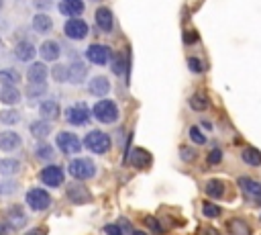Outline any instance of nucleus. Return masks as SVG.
Here are the masks:
<instances>
[{
    "instance_id": "nucleus-29",
    "label": "nucleus",
    "mask_w": 261,
    "mask_h": 235,
    "mask_svg": "<svg viewBox=\"0 0 261 235\" xmlns=\"http://www.w3.org/2000/svg\"><path fill=\"white\" fill-rule=\"evenodd\" d=\"M224 190H226V186H224V182L218 180V178L208 180L206 186H204V192H206L210 198H222V196H224Z\"/></svg>"
},
{
    "instance_id": "nucleus-43",
    "label": "nucleus",
    "mask_w": 261,
    "mask_h": 235,
    "mask_svg": "<svg viewBox=\"0 0 261 235\" xmlns=\"http://www.w3.org/2000/svg\"><path fill=\"white\" fill-rule=\"evenodd\" d=\"M104 233H106V235H124L118 223H108V225H104Z\"/></svg>"
},
{
    "instance_id": "nucleus-25",
    "label": "nucleus",
    "mask_w": 261,
    "mask_h": 235,
    "mask_svg": "<svg viewBox=\"0 0 261 235\" xmlns=\"http://www.w3.org/2000/svg\"><path fill=\"white\" fill-rule=\"evenodd\" d=\"M128 163H130L133 168L143 170V168H147V166L151 163V153H149L147 149H143V147H135V149H130V153H128Z\"/></svg>"
},
{
    "instance_id": "nucleus-23",
    "label": "nucleus",
    "mask_w": 261,
    "mask_h": 235,
    "mask_svg": "<svg viewBox=\"0 0 261 235\" xmlns=\"http://www.w3.org/2000/svg\"><path fill=\"white\" fill-rule=\"evenodd\" d=\"M20 98H22V92H20L16 86H12V84H2V88H0V102H2V104L14 106V104L20 102Z\"/></svg>"
},
{
    "instance_id": "nucleus-34",
    "label": "nucleus",
    "mask_w": 261,
    "mask_h": 235,
    "mask_svg": "<svg viewBox=\"0 0 261 235\" xmlns=\"http://www.w3.org/2000/svg\"><path fill=\"white\" fill-rule=\"evenodd\" d=\"M18 190V182L14 178H2L0 180V196H12Z\"/></svg>"
},
{
    "instance_id": "nucleus-47",
    "label": "nucleus",
    "mask_w": 261,
    "mask_h": 235,
    "mask_svg": "<svg viewBox=\"0 0 261 235\" xmlns=\"http://www.w3.org/2000/svg\"><path fill=\"white\" fill-rule=\"evenodd\" d=\"M200 125H202V129H206V131H212V129H214V125H212V123H208V121H202Z\"/></svg>"
},
{
    "instance_id": "nucleus-33",
    "label": "nucleus",
    "mask_w": 261,
    "mask_h": 235,
    "mask_svg": "<svg viewBox=\"0 0 261 235\" xmlns=\"http://www.w3.org/2000/svg\"><path fill=\"white\" fill-rule=\"evenodd\" d=\"M228 231H230V235H251V227L243 219H230L228 221Z\"/></svg>"
},
{
    "instance_id": "nucleus-19",
    "label": "nucleus",
    "mask_w": 261,
    "mask_h": 235,
    "mask_svg": "<svg viewBox=\"0 0 261 235\" xmlns=\"http://www.w3.org/2000/svg\"><path fill=\"white\" fill-rule=\"evenodd\" d=\"M237 184H239V188L243 190L245 196H249V198H253V200H259V198H261V182H257V180H253V178L241 176V178L237 180Z\"/></svg>"
},
{
    "instance_id": "nucleus-32",
    "label": "nucleus",
    "mask_w": 261,
    "mask_h": 235,
    "mask_svg": "<svg viewBox=\"0 0 261 235\" xmlns=\"http://www.w3.org/2000/svg\"><path fill=\"white\" fill-rule=\"evenodd\" d=\"M18 121H20V112L16 108H4V110H0V125L12 127V125H18Z\"/></svg>"
},
{
    "instance_id": "nucleus-6",
    "label": "nucleus",
    "mask_w": 261,
    "mask_h": 235,
    "mask_svg": "<svg viewBox=\"0 0 261 235\" xmlns=\"http://www.w3.org/2000/svg\"><path fill=\"white\" fill-rule=\"evenodd\" d=\"M39 180L49 188H59L65 182V170L57 163H47L39 172Z\"/></svg>"
},
{
    "instance_id": "nucleus-45",
    "label": "nucleus",
    "mask_w": 261,
    "mask_h": 235,
    "mask_svg": "<svg viewBox=\"0 0 261 235\" xmlns=\"http://www.w3.org/2000/svg\"><path fill=\"white\" fill-rule=\"evenodd\" d=\"M184 41H186V45H194V43H198V35L196 33H184Z\"/></svg>"
},
{
    "instance_id": "nucleus-40",
    "label": "nucleus",
    "mask_w": 261,
    "mask_h": 235,
    "mask_svg": "<svg viewBox=\"0 0 261 235\" xmlns=\"http://www.w3.org/2000/svg\"><path fill=\"white\" fill-rule=\"evenodd\" d=\"M18 80H20V76H18V72H14V69H6V72L2 74V84H12V86H16Z\"/></svg>"
},
{
    "instance_id": "nucleus-36",
    "label": "nucleus",
    "mask_w": 261,
    "mask_h": 235,
    "mask_svg": "<svg viewBox=\"0 0 261 235\" xmlns=\"http://www.w3.org/2000/svg\"><path fill=\"white\" fill-rule=\"evenodd\" d=\"M51 78L57 84H65L67 82V65L65 63H55L53 69H51Z\"/></svg>"
},
{
    "instance_id": "nucleus-20",
    "label": "nucleus",
    "mask_w": 261,
    "mask_h": 235,
    "mask_svg": "<svg viewBox=\"0 0 261 235\" xmlns=\"http://www.w3.org/2000/svg\"><path fill=\"white\" fill-rule=\"evenodd\" d=\"M86 76H88V65H86L84 61L75 59V61H71V63L67 65V82H71V84H82V82L86 80Z\"/></svg>"
},
{
    "instance_id": "nucleus-18",
    "label": "nucleus",
    "mask_w": 261,
    "mask_h": 235,
    "mask_svg": "<svg viewBox=\"0 0 261 235\" xmlns=\"http://www.w3.org/2000/svg\"><path fill=\"white\" fill-rule=\"evenodd\" d=\"M88 92L92 96H98V98H104L108 92H110V80L106 76H94L90 82H88Z\"/></svg>"
},
{
    "instance_id": "nucleus-22",
    "label": "nucleus",
    "mask_w": 261,
    "mask_h": 235,
    "mask_svg": "<svg viewBox=\"0 0 261 235\" xmlns=\"http://www.w3.org/2000/svg\"><path fill=\"white\" fill-rule=\"evenodd\" d=\"M128 67H130V63H128V55H126V53H114V57L110 59V69H112V74L118 76V78H124V80H126V76H128Z\"/></svg>"
},
{
    "instance_id": "nucleus-44",
    "label": "nucleus",
    "mask_w": 261,
    "mask_h": 235,
    "mask_svg": "<svg viewBox=\"0 0 261 235\" xmlns=\"http://www.w3.org/2000/svg\"><path fill=\"white\" fill-rule=\"evenodd\" d=\"M145 223H147L155 233H161V231H163V227L159 225V221H157V219H153V217H147V221H145Z\"/></svg>"
},
{
    "instance_id": "nucleus-35",
    "label": "nucleus",
    "mask_w": 261,
    "mask_h": 235,
    "mask_svg": "<svg viewBox=\"0 0 261 235\" xmlns=\"http://www.w3.org/2000/svg\"><path fill=\"white\" fill-rule=\"evenodd\" d=\"M45 94H47V86H45V84H29V86L24 88V96L31 98V100L41 98V96H45Z\"/></svg>"
},
{
    "instance_id": "nucleus-15",
    "label": "nucleus",
    "mask_w": 261,
    "mask_h": 235,
    "mask_svg": "<svg viewBox=\"0 0 261 235\" xmlns=\"http://www.w3.org/2000/svg\"><path fill=\"white\" fill-rule=\"evenodd\" d=\"M49 76V69L43 61H33L27 69V82L29 84H45Z\"/></svg>"
},
{
    "instance_id": "nucleus-9",
    "label": "nucleus",
    "mask_w": 261,
    "mask_h": 235,
    "mask_svg": "<svg viewBox=\"0 0 261 235\" xmlns=\"http://www.w3.org/2000/svg\"><path fill=\"white\" fill-rule=\"evenodd\" d=\"M88 33H90V27L82 18H67L63 25V35L71 41H82L88 37Z\"/></svg>"
},
{
    "instance_id": "nucleus-51",
    "label": "nucleus",
    "mask_w": 261,
    "mask_h": 235,
    "mask_svg": "<svg viewBox=\"0 0 261 235\" xmlns=\"http://www.w3.org/2000/svg\"><path fill=\"white\" fill-rule=\"evenodd\" d=\"M0 47H2V37H0Z\"/></svg>"
},
{
    "instance_id": "nucleus-3",
    "label": "nucleus",
    "mask_w": 261,
    "mask_h": 235,
    "mask_svg": "<svg viewBox=\"0 0 261 235\" xmlns=\"http://www.w3.org/2000/svg\"><path fill=\"white\" fill-rule=\"evenodd\" d=\"M67 174L77 182L90 180L96 176V163L92 157H73L67 163Z\"/></svg>"
},
{
    "instance_id": "nucleus-24",
    "label": "nucleus",
    "mask_w": 261,
    "mask_h": 235,
    "mask_svg": "<svg viewBox=\"0 0 261 235\" xmlns=\"http://www.w3.org/2000/svg\"><path fill=\"white\" fill-rule=\"evenodd\" d=\"M51 123L49 121H43V119H35L31 125H29V133L37 139V141H45L49 135H51Z\"/></svg>"
},
{
    "instance_id": "nucleus-14",
    "label": "nucleus",
    "mask_w": 261,
    "mask_h": 235,
    "mask_svg": "<svg viewBox=\"0 0 261 235\" xmlns=\"http://www.w3.org/2000/svg\"><path fill=\"white\" fill-rule=\"evenodd\" d=\"M57 8L67 18H80V14H84V10H86V4H84V0H59Z\"/></svg>"
},
{
    "instance_id": "nucleus-1",
    "label": "nucleus",
    "mask_w": 261,
    "mask_h": 235,
    "mask_svg": "<svg viewBox=\"0 0 261 235\" xmlns=\"http://www.w3.org/2000/svg\"><path fill=\"white\" fill-rule=\"evenodd\" d=\"M82 145H84L88 151L96 153V155H104V153L110 151L112 139H110L108 133H104V131H100V129H92V131H88L86 137L82 139Z\"/></svg>"
},
{
    "instance_id": "nucleus-21",
    "label": "nucleus",
    "mask_w": 261,
    "mask_h": 235,
    "mask_svg": "<svg viewBox=\"0 0 261 235\" xmlns=\"http://www.w3.org/2000/svg\"><path fill=\"white\" fill-rule=\"evenodd\" d=\"M39 114H41V119L43 121H55L59 114H61V106H59V102L57 100H51V98H47V100H41V104H39Z\"/></svg>"
},
{
    "instance_id": "nucleus-17",
    "label": "nucleus",
    "mask_w": 261,
    "mask_h": 235,
    "mask_svg": "<svg viewBox=\"0 0 261 235\" xmlns=\"http://www.w3.org/2000/svg\"><path fill=\"white\" fill-rule=\"evenodd\" d=\"M35 55H37V49H35V45H33L31 41H18V43L14 45V57H16L18 61H22V63H33Z\"/></svg>"
},
{
    "instance_id": "nucleus-31",
    "label": "nucleus",
    "mask_w": 261,
    "mask_h": 235,
    "mask_svg": "<svg viewBox=\"0 0 261 235\" xmlns=\"http://www.w3.org/2000/svg\"><path fill=\"white\" fill-rule=\"evenodd\" d=\"M188 104H190V108L192 110H206L208 106H210V102H208V96L204 94V92H196V94H192L190 96V100H188Z\"/></svg>"
},
{
    "instance_id": "nucleus-49",
    "label": "nucleus",
    "mask_w": 261,
    "mask_h": 235,
    "mask_svg": "<svg viewBox=\"0 0 261 235\" xmlns=\"http://www.w3.org/2000/svg\"><path fill=\"white\" fill-rule=\"evenodd\" d=\"M133 235H147L145 231H133Z\"/></svg>"
},
{
    "instance_id": "nucleus-42",
    "label": "nucleus",
    "mask_w": 261,
    "mask_h": 235,
    "mask_svg": "<svg viewBox=\"0 0 261 235\" xmlns=\"http://www.w3.org/2000/svg\"><path fill=\"white\" fill-rule=\"evenodd\" d=\"M179 157L184 161H192L196 157V149H192V147H179Z\"/></svg>"
},
{
    "instance_id": "nucleus-8",
    "label": "nucleus",
    "mask_w": 261,
    "mask_h": 235,
    "mask_svg": "<svg viewBox=\"0 0 261 235\" xmlns=\"http://www.w3.org/2000/svg\"><path fill=\"white\" fill-rule=\"evenodd\" d=\"M86 59L94 65H108L112 59V49L102 43H92L86 49Z\"/></svg>"
},
{
    "instance_id": "nucleus-27",
    "label": "nucleus",
    "mask_w": 261,
    "mask_h": 235,
    "mask_svg": "<svg viewBox=\"0 0 261 235\" xmlns=\"http://www.w3.org/2000/svg\"><path fill=\"white\" fill-rule=\"evenodd\" d=\"M20 168H22V163L16 157H4V159H0V176L2 178H14L20 172Z\"/></svg>"
},
{
    "instance_id": "nucleus-12",
    "label": "nucleus",
    "mask_w": 261,
    "mask_h": 235,
    "mask_svg": "<svg viewBox=\"0 0 261 235\" xmlns=\"http://www.w3.org/2000/svg\"><path fill=\"white\" fill-rule=\"evenodd\" d=\"M94 20H96V27L102 33H112V29H114V16H112V10L108 6H98L96 12H94Z\"/></svg>"
},
{
    "instance_id": "nucleus-10",
    "label": "nucleus",
    "mask_w": 261,
    "mask_h": 235,
    "mask_svg": "<svg viewBox=\"0 0 261 235\" xmlns=\"http://www.w3.org/2000/svg\"><path fill=\"white\" fill-rule=\"evenodd\" d=\"M6 225L10 227V231H18V229H22L27 223H29V215H27V210L20 206V204H12V206H8L6 208Z\"/></svg>"
},
{
    "instance_id": "nucleus-11",
    "label": "nucleus",
    "mask_w": 261,
    "mask_h": 235,
    "mask_svg": "<svg viewBox=\"0 0 261 235\" xmlns=\"http://www.w3.org/2000/svg\"><path fill=\"white\" fill-rule=\"evenodd\" d=\"M20 145H22V139H20V135H18L16 131H12V129L0 131V151L12 153V151H16Z\"/></svg>"
},
{
    "instance_id": "nucleus-39",
    "label": "nucleus",
    "mask_w": 261,
    "mask_h": 235,
    "mask_svg": "<svg viewBox=\"0 0 261 235\" xmlns=\"http://www.w3.org/2000/svg\"><path fill=\"white\" fill-rule=\"evenodd\" d=\"M188 137H190V141H194L196 145H204V143H206V135H204L196 125H192V127H190Z\"/></svg>"
},
{
    "instance_id": "nucleus-5",
    "label": "nucleus",
    "mask_w": 261,
    "mask_h": 235,
    "mask_svg": "<svg viewBox=\"0 0 261 235\" xmlns=\"http://www.w3.org/2000/svg\"><path fill=\"white\" fill-rule=\"evenodd\" d=\"M55 145H57V149L61 151V153H65V155H75V153H80L82 151V139L75 135V133H71V131H59L57 135H55Z\"/></svg>"
},
{
    "instance_id": "nucleus-46",
    "label": "nucleus",
    "mask_w": 261,
    "mask_h": 235,
    "mask_svg": "<svg viewBox=\"0 0 261 235\" xmlns=\"http://www.w3.org/2000/svg\"><path fill=\"white\" fill-rule=\"evenodd\" d=\"M10 233V227L6 223H0V235H8Z\"/></svg>"
},
{
    "instance_id": "nucleus-38",
    "label": "nucleus",
    "mask_w": 261,
    "mask_h": 235,
    "mask_svg": "<svg viewBox=\"0 0 261 235\" xmlns=\"http://www.w3.org/2000/svg\"><path fill=\"white\" fill-rule=\"evenodd\" d=\"M188 67H190L192 74H202V72L206 69L204 61H202L200 57H196V55H190V57H188Z\"/></svg>"
},
{
    "instance_id": "nucleus-50",
    "label": "nucleus",
    "mask_w": 261,
    "mask_h": 235,
    "mask_svg": "<svg viewBox=\"0 0 261 235\" xmlns=\"http://www.w3.org/2000/svg\"><path fill=\"white\" fill-rule=\"evenodd\" d=\"M2 8H4V0H0V12H2Z\"/></svg>"
},
{
    "instance_id": "nucleus-13",
    "label": "nucleus",
    "mask_w": 261,
    "mask_h": 235,
    "mask_svg": "<svg viewBox=\"0 0 261 235\" xmlns=\"http://www.w3.org/2000/svg\"><path fill=\"white\" fill-rule=\"evenodd\" d=\"M39 55H41L43 63H55L59 59V55H61V45L57 41H53V39H47V41L41 43Z\"/></svg>"
},
{
    "instance_id": "nucleus-48",
    "label": "nucleus",
    "mask_w": 261,
    "mask_h": 235,
    "mask_svg": "<svg viewBox=\"0 0 261 235\" xmlns=\"http://www.w3.org/2000/svg\"><path fill=\"white\" fill-rule=\"evenodd\" d=\"M27 235H45V231H43V229H33V231H29Z\"/></svg>"
},
{
    "instance_id": "nucleus-2",
    "label": "nucleus",
    "mask_w": 261,
    "mask_h": 235,
    "mask_svg": "<svg viewBox=\"0 0 261 235\" xmlns=\"http://www.w3.org/2000/svg\"><path fill=\"white\" fill-rule=\"evenodd\" d=\"M92 114L96 121L104 123V125H112L120 119V110H118V104L110 98H102L98 100L94 106H92Z\"/></svg>"
},
{
    "instance_id": "nucleus-41",
    "label": "nucleus",
    "mask_w": 261,
    "mask_h": 235,
    "mask_svg": "<svg viewBox=\"0 0 261 235\" xmlns=\"http://www.w3.org/2000/svg\"><path fill=\"white\" fill-rule=\"evenodd\" d=\"M220 161H222V151H220L218 147L210 149V151H208V163L216 166V163H220Z\"/></svg>"
},
{
    "instance_id": "nucleus-4",
    "label": "nucleus",
    "mask_w": 261,
    "mask_h": 235,
    "mask_svg": "<svg viewBox=\"0 0 261 235\" xmlns=\"http://www.w3.org/2000/svg\"><path fill=\"white\" fill-rule=\"evenodd\" d=\"M24 202L31 210L35 213H41V210H47L51 206V194L41 188V186H35V188H29L27 194H24Z\"/></svg>"
},
{
    "instance_id": "nucleus-30",
    "label": "nucleus",
    "mask_w": 261,
    "mask_h": 235,
    "mask_svg": "<svg viewBox=\"0 0 261 235\" xmlns=\"http://www.w3.org/2000/svg\"><path fill=\"white\" fill-rule=\"evenodd\" d=\"M241 159H243L247 166L257 168V166H261V151H259L257 147H245V149L241 151Z\"/></svg>"
},
{
    "instance_id": "nucleus-37",
    "label": "nucleus",
    "mask_w": 261,
    "mask_h": 235,
    "mask_svg": "<svg viewBox=\"0 0 261 235\" xmlns=\"http://www.w3.org/2000/svg\"><path fill=\"white\" fill-rule=\"evenodd\" d=\"M220 206L218 204H214V202H204L202 204V215L204 217H208V219H216V217H220Z\"/></svg>"
},
{
    "instance_id": "nucleus-26",
    "label": "nucleus",
    "mask_w": 261,
    "mask_h": 235,
    "mask_svg": "<svg viewBox=\"0 0 261 235\" xmlns=\"http://www.w3.org/2000/svg\"><path fill=\"white\" fill-rule=\"evenodd\" d=\"M31 27H33L35 33H39V35H47V33H51V29H53V18H51L49 14H45V12H39V14L33 16Z\"/></svg>"
},
{
    "instance_id": "nucleus-28",
    "label": "nucleus",
    "mask_w": 261,
    "mask_h": 235,
    "mask_svg": "<svg viewBox=\"0 0 261 235\" xmlns=\"http://www.w3.org/2000/svg\"><path fill=\"white\" fill-rule=\"evenodd\" d=\"M33 155L39 159V161H53L55 157V147L47 141H37L35 149H33Z\"/></svg>"
},
{
    "instance_id": "nucleus-7",
    "label": "nucleus",
    "mask_w": 261,
    "mask_h": 235,
    "mask_svg": "<svg viewBox=\"0 0 261 235\" xmlns=\"http://www.w3.org/2000/svg\"><path fill=\"white\" fill-rule=\"evenodd\" d=\"M90 114H92V110H90V106L86 102H73L65 110V121L69 125H73V127H84V125H88Z\"/></svg>"
},
{
    "instance_id": "nucleus-16",
    "label": "nucleus",
    "mask_w": 261,
    "mask_h": 235,
    "mask_svg": "<svg viewBox=\"0 0 261 235\" xmlns=\"http://www.w3.org/2000/svg\"><path fill=\"white\" fill-rule=\"evenodd\" d=\"M65 194H67V198H69L73 204H84V202H90V200H92L90 190H88L84 184H80V182L69 184L67 190H65Z\"/></svg>"
}]
</instances>
